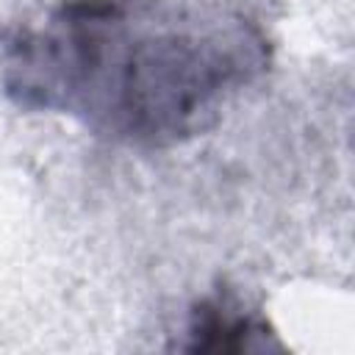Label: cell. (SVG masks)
<instances>
[{
	"label": "cell",
	"mask_w": 355,
	"mask_h": 355,
	"mask_svg": "<svg viewBox=\"0 0 355 355\" xmlns=\"http://www.w3.org/2000/svg\"><path fill=\"white\" fill-rule=\"evenodd\" d=\"M272 58L252 0H58L8 39L3 86L22 111L169 150L214 130Z\"/></svg>",
	"instance_id": "6da1fadb"
},
{
	"label": "cell",
	"mask_w": 355,
	"mask_h": 355,
	"mask_svg": "<svg viewBox=\"0 0 355 355\" xmlns=\"http://www.w3.org/2000/svg\"><path fill=\"white\" fill-rule=\"evenodd\" d=\"M186 336L183 347L189 352H247L258 344L263 347L275 330L233 291H216L191 308Z\"/></svg>",
	"instance_id": "7a4b0ae2"
}]
</instances>
